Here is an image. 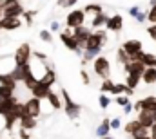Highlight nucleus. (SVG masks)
Segmentation results:
<instances>
[{"label":"nucleus","mask_w":156,"mask_h":139,"mask_svg":"<svg viewBox=\"0 0 156 139\" xmlns=\"http://www.w3.org/2000/svg\"><path fill=\"white\" fill-rule=\"evenodd\" d=\"M116 62L120 63V65H127V63L131 62V60H129V54H127V53H125L122 47L116 51Z\"/></svg>","instance_id":"c756f323"},{"label":"nucleus","mask_w":156,"mask_h":139,"mask_svg":"<svg viewBox=\"0 0 156 139\" xmlns=\"http://www.w3.org/2000/svg\"><path fill=\"white\" fill-rule=\"evenodd\" d=\"M147 20H149L151 24H156V5H151V9H149V13H147Z\"/></svg>","instance_id":"e433bc0d"},{"label":"nucleus","mask_w":156,"mask_h":139,"mask_svg":"<svg viewBox=\"0 0 156 139\" xmlns=\"http://www.w3.org/2000/svg\"><path fill=\"white\" fill-rule=\"evenodd\" d=\"M24 112H26L27 116H31V117L38 119L40 114H42V101L31 96V98H29V100L24 103Z\"/></svg>","instance_id":"0eeeda50"},{"label":"nucleus","mask_w":156,"mask_h":139,"mask_svg":"<svg viewBox=\"0 0 156 139\" xmlns=\"http://www.w3.org/2000/svg\"><path fill=\"white\" fill-rule=\"evenodd\" d=\"M38 81H42V83H45L47 87H53L55 85V81H56V72L51 69V67H47L45 65V69H44V74L38 78Z\"/></svg>","instance_id":"f3484780"},{"label":"nucleus","mask_w":156,"mask_h":139,"mask_svg":"<svg viewBox=\"0 0 156 139\" xmlns=\"http://www.w3.org/2000/svg\"><path fill=\"white\" fill-rule=\"evenodd\" d=\"M31 54H33V51H31V45H29V43H22V45H18V49L15 51V56H13L15 65H16V67H24V65H27V63L31 62Z\"/></svg>","instance_id":"7ed1b4c3"},{"label":"nucleus","mask_w":156,"mask_h":139,"mask_svg":"<svg viewBox=\"0 0 156 139\" xmlns=\"http://www.w3.org/2000/svg\"><path fill=\"white\" fill-rule=\"evenodd\" d=\"M71 33H73V36H75V40H76L78 47L83 51V47H85V42H87V38H89V35L93 33L89 27H85V25H80V27H76V29H71Z\"/></svg>","instance_id":"9d476101"},{"label":"nucleus","mask_w":156,"mask_h":139,"mask_svg":"<svg viewBox=\"0 0 156 139\" xmlns=\"http://www.w3.org/2000/svg\"><path fill=\"white\" fill-rule=\"evenodd\" d=\"M107 18H109V16H107L105 13L94 15V16H93V20H91V27H93V29H102V27H105Z\"/></svg>","instance_id":"412c9836"},{"label":"nucleus","mask_w":156,"mask_h":139,"mask_svg":"<svg viewBox=\"0 0 156 139\" xmlns=\"http://www.w3.org/2000/svg\"><path fill=\"white\" fill-rule=\"evenodd\" d=\"M18 137L20 139H31V134H29V130L20 128V130H18Z\"/></svg>","instance_id":"79ce46f5"},{"label":"nucleus","mask_w":156,"mask_h":139,"mask_svg":"<svg viewBox=\"0 0 156 139\" xmlns=\"http://www.w3.org/2000/svg\"><path fill=\"white\" fill-rule=\"evenodd\" d=\"M147 35H149L156 42V24H151V25L147 27Z\"/></svg>","instance_id":"a19ab883"},{"label":"nucleus","mask_w":156,"mask_h":139,"mask_svg":"<svg viewBox=\"0 0 156 139\" xmlns=\"http://www.w3.org/2000/svg\"><path fill=\"white\" fill-rule=\"evenodd\" d=\"M49 31H51V33H58V31H60V22H56V20H55V22H51Z\"/></svg>","instance_id":"c03bdc74"},{"label":"nucleus","mask_w":156,"mask_h":139,"mask_svg":"<svg viewBox=\"0 0 156 139\" xmlns=\"http://www.w3.org/2000/svg\"><path fill=\"white\" fill-rule=\"evenodd\" d=\"M24 11L26 9H24L22 2H13V4L4 7V16L2 18H20L24 15Z\"/></svg>","instance_id":"1a4fd4ad"},{"label":"nucleus","mask_w":156,"mask_h":139,"mask_svg":"<svg viewBox=\"0 0 156 139\" xmlns=\"http://www.w3.org/2000/svg\"><path fill=\"white\" fill-rule=\"evenodd\" d=\"M115 103H116L118 107H122V108H123L125 105L131 103V101H129V98H127V96H116V98H115Z\"/></svg>","instance_id":"c9c22d12"},{"label":"nucleus","mask_w":156,"mask_h":139,"mask_svg":"<svg viewBox=\"0 0 156 139\" xmlns=\"http://www.w3.org/2000/svg\"><path fill=\"white\" fill-rule=\"evenodd\" d=\"M82 11L85 13V16H87L89 13H93V15H100V13H104V7H102L100 4H87Z\"/></svg>","instance_id":"bb28decb"},{"label":"nucleus","mask_w":156,"mask_h":139,"mask_svg":"<svg viewBox=\"0 0 156 139\" xmlns=\"http://www.w3.org/2000/svg\"><path fill=\"white\" fill-rule=\"evenodd\" d=\"M140 62L145 67H156V54H153V53H142Z\"/></svg>","instance_id":"a878e982"},{"label":"nucleus","mask_w":156,"mask_h":139,"mask_svg":"<svg viewBox=\"0 0 156 139\" xmlns=\"http://www.w3.org/2000/svg\"><path fill=\"white\" fill-rule=\"evenodd\" d=\"M22 20L20 18H2L0 20V27L4 29V31H16V29H20L22 27Z\"/></svg>","instance_id":"2eb2a0df"},{"label":"nucleus","mask_w":156,"mask_h":139,"mask_svg":"<svg viewBox=\"0 0 156 139\" xmlns=\"http://www.w3.org/2000/svg\"><path fill=\"white\" fill-rule=\"evenodd\" d=\"M100 139H115V137H109V136H107V137H100Z\"/></svg>","instance_id":"864d4df0"},{"label":"nucleus","mask_w":156,"mask_h":139,"mask_svg":"<svg viewBox=\"0 0 156 139\" xmlns=\"http://www.w3.org/2000/svg\"><path fill=\"white\" fill-rule=\"evenodd\" d=\"M78 0H56V5L58 7H62V9H66V7H73V5H76Z\"/></svg>","instance_id":"f704fd0d"},{"label":"nucleus","mask_w":156,"mask_h":139,"mask_svg":"<svg viewBox=\"0 0 156 139\" xmlns=\"http://www.w3.org/2000/svg\"><path fill=\"white\" fill-rule=\"evenodd\" d=\"M136 119H138L145 128H151V127L156 123V112H151V110H140Z\"/></svg>","instance_id":"ddd939ff"},{"label":"nucleus","mask_w":156,"mask_h":139,"mask_svg":"<svg viewBox=\"0 0 156 139\" xmlns=\"http://www.w3.org/2000/svg\"><path fill=\"white\" fill-rule=\"evenodd\" d=\"M140 81H142L140 76H134V74H127V76H125V85H127L129 89H133V90H136V87H138Z\"/></svg>","instance_id":"cd10ccee"},{"label":"nucleus","mask_w":156,"mask_h":139,"mask_svg":"<svg viewBox=\"0 0 156 139\" xmlns=\"http://www.w3.org/2000/svg\"><path fill=\"white\" fill-rule=\"evenodd\" d=\"M142 80L145 85H154L156 83V67H145L144 74H142Z\"/></svg>","instance_id":"aec40b11"},{"label":"nucleus","mask_w":156,"mask_h":139,"mask_svg":"<svg viewBox=\"0 0 156 139\" xmlns=\"http://www.w3.org/2000/svg\"><path fill=\"white\" fill-rule=\"evenodd\" d=\"M93 70H94V74L98 76V78H102V80H109L111 78V62L105 58V56H96L94 60H93Z\"/></svg>","instance_id":"f03ea898"},{"label":"nucleus","mask_w":156,"mask_h":139,"mask_svg":"<svg viewBox=\"0 0 156 139\" xmlns=\"http://www.w3.org/2000/svg\"><path fill=\"white\" fill-rule=\"evenodd\" d=\"M35 15H37V11H24V22H26V25L27 27H31L33 25V18H35Z\"/></svg>","instance_id":"2f4dec72"},{"label":"nucleus","mask_w":156,"mask_h":139,"mask_svg":"<svg viewBox=\"0 0 156 139\" xmlns=\"http://www.w3.org/2000/svg\"><path fill=\"white\" fill-rule=\"evenodd\" d=\"M105 42H107V33H105L104 29H96V31H93V33L89 35L83 51H85V49H102Z\"/></svg>","instance_id":"20e7f679"},{"label":"nucleus","mask_w":156,"mask_h":139,"mask_svg":"<svg viewBox=\"0 0 156 139\" xmlns=\"http://www.w3.org/2000/svg\"><path fill=\"white\" fill-rule=\"evenodd\" d=\"M142 110L156 112V96H145V98L142 100Z\"/></svg>","instance_id":"393cba45"},{"label":"nucleus","mask_w":156,"mask_h":139,"mask_svg":"<svg viewBox=\"0 0 156 139\" xmlns=\"http://www.w3.org/2000/svg\"><path fill=\"white\" fill-rule=\"evenodd\" d=\"M9 139H16V137H9Z\"/></svg>","instance_id":"5fc2aeb1"},{"label":"nucleus","mask_w":156,"mask_h":139,"mask_svg":"<svg viewBox=\"0 0 156 139\" xmlns=\"http://www.w3.org/2000/svg\"><path fill=\"white\" fill-rule=\"evenodd\" d=\"M109 125H111V130H118V128L122 127V119H120V117H113V119L109 121Z\"/></svg>","instance_id":"4c0bfd02"},{"label":"nucleus","mask_w":156,"mask_h":139,"mask_svg":"<svg viewBox=\"0 0 156 139\" xmlns=\"http://www.w3.org/2000/svg\"><path fill=\"white\" fill-rule=\"evenodd\" d=\"M140 9H142L140 5H133V7L129 9V16H133V18H134V16H136V15L140 13Z\"/></svg>","instance_id":"37998d69"},{"label":"nucleus","mask_w":156,"mask_h":139,"mask_svg":"<svg viewBox=\"0 0 156 139\" xmlns=\"http://www.w3.org/2000/svg\"><path fill=\"white\" fill-rule=\"evenodd\" d=\"M60 40H62V43L69 49V51H73V53H76V54H82L83 51L78 47L76 40H75V36H73V33H71V29H66V31H62L60 33Z\"/></svg>","instance_id":"6e6552de"},{"label":"nucleus","mask_w":156,"mask_h":139,"mask_svg":"<svg viewBox=\"0 0 156 139\" xmlns=\"http://www.w3.org/2000/svg\"><path fill=\"white\" fill-rule=\"evenodd\" d=\"M123 130L125 134H129L131 137H144V136H149V128H145L138 119H133L129 123L123 125Z\"/></svg>","instance_id":"39448f33"},{"label":"nucleus","mask_w":156,"mask_h":139,"mask_svg":"<svg viewBox=\"0 0 156 139\" xmlns=\"http://www.w3.org/2000/svg\"><path fill=\"white\" fill-rule=\"evenodd\" d=\"M66 25L67 29H76L80 25H85V13L82 9H73L66 16Z\"/></svg>","instance_id":"423d86ee"},{"label":"nucleus","mask_w":156,"mask_h":139,"mask_svg":"<svg viewBox=\"0 0 156 139\" xmlns=\"http://www.w3.org/2000/svg\"><path fill=\"white\" fill-rule=\"evenodd\" d=\"M98 103H100V108H102V110H105V108L111 107L113 101H111V98H109L107 94H100V96H98Z\"/></svg>","instance_id":"7c9ffc66"},{"label":"nucleus","mask_w":156,"mask_h":139,"mask_svg":"<svg viewBox=\"0 0 156 139\" xmlns=\"http://www.w3.org/2000/svg\"><path fill=\"white\" fill-rule=\"evenodd\" d=\"M60 96H62V100H64V110H66V116H67L69 119H78L80 114H82V107H80L76 101L71 100V96H69V92H67L66 89L60 90Z\"/></svg>","instance_id":"f257e3e1"},{"label":"nucleus","mask_w":156,"mask_h":139,"mask_svg":"<svg viewBox=\"0 0 156 139\" xmlns=\"http://www.w3.org/2000/svg\"><path fill=\"white\" fill-rule=\"evenodd\" d=\"M18 125H20V128H24V130H35L37 128V125H38V121L35 119V117H31V116H27V114H24L20 119H18Z\"/></svg>","instance_id":"a211bd4d"},{"label":"nucleus","mask_w":156,"mask_h":139,"mask_svg":"<svg viewBox=\"0 0 156 139\" xmlns=\"http://www.w3.org/2000/svg\"><path fill=\"white\" fill-rule=\"evenodd\" d=\"M109 121H111V119H107V117H104V119L100 121V125H98V128H96V136H98V137H107V136H109V132H111Z\"/></svg>","instance_id":"5701e85b"},{"label":"nucleus","mask_w":156,"mask_h":139,"mask_svg":"<svg viewBox=\"0 0 156 139\" xmlns=\"http://www.w3.org/2000/svg\"><path fill=\"white\" fill-rule=\"evenodd\" d=\"M16 103H18V100H16L15 96L9 98V100H0V116L4 117L7 112H11V108H13Z\"/></svg>","instance_id":"6ab92c4d"},{"label":"nucleus","mask_w":156,"mask_h":139,"mask_svg":"<svg viewBox=\"0 0 156 139\" xmlns=\"http://www.w3.org/2000/svg\"><path fill=\"white\" fill-rule=\"evenodd\" d=\"M122 49L129 54V58L133 56V54H136V53H140V51H144V43L140 42V40H134V38H129V40H125L123 42V45H122Z\"/></svg>","instance_id":"f8f14e48"},{"label":"nucleus","mask_w":156,"mask_h":139,"mask_svg":"<svg viewBox=\"0 0 156 139\" xmlns=\"http://www.w3.org/2000/svg\"><path fill=\"white\" fill-rule=\"evenodd\" d=\"M5 2V5H9V4H13V2H20V0H4Z\"/></svg>","instance_id":"8fccbe9b"},{"label":"nucleus","mask_w":156,"mask_h":139,"mask_svg":"<svg viewBox=\"0 0 156 139\" xmlns=\"http://www.w3.org/2000/svg\"><path fill=\"white\" fill-rule=\"evenodd\" d=\"M131 112H133V103H127L125 107H123V114H127V116H129Z\"/></svg>","instance_id":"49530a36"},{"label":"nucleus","mask_w":156,"mask_h":139,"mask_svg":"<svg viewBox=\"0 0 156 139\" xmlns=\"http://www.w3.org/2000/svg\"><path fill=\"white\" fill-rule=\"evenodd\" d=\"M31 56H35V58H38L40 62H45V60H47V56H45L44 53H38V51H35V53H33Z\"/></svg>","instance_id":"a18cd8bd"},{"label":"nucleus","mask_w":156,"mask_h":139,"mask_svg":"<svg viewBox=\"0 0 156 139\" xmlns=\"http://www.w3.org/2000/svg\"><path fill=\"white\" fill-rule=\"evenodd\" d=\"M149 136H151V137H156V123L149 128Z\"/></svg>","instance_id":"09e8293b"},{"label":"nucleus","mask_w":156,"mask_h":139,"mask_svg":"<svg viewBox=\"0 0 156 139\" xmlns=\"http://www.w3.org/2000/svg\"><path fill=\"white\" fill-rule=\"evenodd\" d=\"M133 139H153L151 136H144V137H133Z\"/></svg>","instance_id":"3c124183"},{"label":"nucleus","mask_w":156,"mask_h":139,"mask_svg":"<svg viewBox=\"0 0 156 139\" xmlns=\"http://www.w3.org/2000/svg\"><path fill=\"white\" fill-rule=\"evenodd\" d=\"M125 83H115L113 85V90H111V94H116V96H123V92H125Z\"/></svg>","instance_id":"72a5a7b5"},{"label":"nucleus","mask_w":156,"mask_h":139,"mask_svg":"<svg viewBox=\"0 0 156 139\" xmlns=\"http://www.w3.org/2000/svg\"><path fill=\"white\" fill-rule=\"evenodd\" d=\"M47 101H49V105H51V108L53 110H60L62 108V100H60V94H56L53 89H51V92L47 94V98H45Z\"/></svg>","instance_id":"b1692460"},{"label":"nucleus","mask_w":156,"mask_h":139,"mask_svg":"<svg viewBox=\"0 0 156 139\" xmlns=\"http://www.w3.org/2000/svg\"><path fill=\"white\" fill-rule=\"evenodd\" d=\"M100 51L102 49H85L82 53V65H87L89 62H93L96 56H100Z\"/></svg>","instance_id":"4be33fe9"},{"label":"nucleus","mask_w":156,"mask_h":139,"mask_svg":"<svg viewBox=\"0 0 156 139\" xmlns=\"http://www.w3.org/2000/svg\"><path fill=\"white\" fill-rule=\"evenodd\" d=\"M151 5H156V0H151Z\"/></svg>","instance_id":"603ef678"},{"label":"nucleus","mask_w":156,"mask_h":139,"mask_svg":"<svg viewBox=\"0 0 156 139\" xmlns=\"http://www.w3.org/2000/svg\"><path fill=\"white\" fill-rule=\"evenodd\" d=\"M123 69H125L127 74H134V76H140L142 78V74L145 70V65L142 62H129L127 65H123Z\"/></svg>","instance_id":"dca6fc26"},{"label":"nucleus","mask_w":156,"mask_h":139,"mask_svg":"<svg viewBox=\"0 0 156 139\" xmlns=\"http://www.w3.org/2000/svg\"><path fill=\"white\" fill-rule=\"evenodd\" d=\"M38 36H40V40L45 42V43H51V42H53V33H51L49 29H42Z\"/></svg>","instance_id":"473e14b6"},{"label":"nucleus","mask_w":156,"mask_h":139,"mask_svg":"<svg viewBox=\"0 0 156 139\" xmlns=\"http://www.w3.org/2000/svg\"><path fill=\"white\" fill-rule=\"evenodd\" d=\"M105 29L107 31H113V33H120L123 29V16L120 13H115L107 18V24H105Z\"/></svg>","instance_id":"9b49d317"},{"label":"nucleus","mask_w":156,"mask_h":139,"mask_svg":"<svg viewBox=\"0 0 156 139\" xmlns=\"http://www.w3.org/2000/svg\"><path fill=\"white\" fill-rule=\"evenodd\" d=\"M134 18H136V22H138V24H144V22H145V20H147V13H145V11H142V9H140V13H138V15H136V16H134Z\"/></svg>","instance_id":"ea45409f"},{"label":"nucleus","mask_w":156,"mask_h":139,"mask_svg":"<svg viewBox=\"0 0 156 139\" xmlns=\"http://www.w3.org/2000/svg\"><path fill=\"white\" fill-rule=\"evenodd\" d=\"M0 31H2V27H0Z\"/></svg>","instance_id":"6e6d98bb"},{"label":"nucleus","mask_w":156,"mask_h":139,"mask_svg":"<svg viewBox=\"0 0 156 139\" xmlns=\"http://www.w3.org/2000/svg\"><path fill=\"white\" fill-rule=\"evenodd\" d=\"M133 110H134V112H140V110H142V100H140V101H136V103L133 105Z\"/></svg>","instance_id":"de8ad7c7"},{"label":"nucleus","mask_w":156,"mask_h":139,"mask_svg":"<svg viewBox=\"0 0 156 139\" xmlns=\"http://www.w3.org/2000/svg\"><path fill=\"white\" fill-rule=\"evenodd\" d=\"M153 139H156V137H153Z\"/></svg>","instance_id":"4d7b16f0"},{"label":"nucleus","mask_w":156,"mask_h":139,"mask_svg":"<svg viewBox=\"0 0 156 139\" xmlns=\"http://www.w3.org/2000/svg\"><path fill=\"white\" fill-rule=\"evenodd\" d=\"M80 76H82V81H83V85H91V78H89V74H87V70H85V69L80 70Z\"/></svg>","instance_id":"58836bf2"},{"label":"nucleus","mask_w":156,"mask_h":139,"mask_svg":"<svg viewBox=\"0 0 156 139\" xmlns=\"http://www.w3.org/2000/svg\"><path fill=\"white\" fill-rule=\"evenodd\" d=\"M113 85H115V81H113L111 78H109V80H104L102 85H100V94H111Z\"/></svg>","instance_id":"c85d7f7f"},{"label":"nucleus","mask_w":156,"mask_h":139,"mask_svg":"<svg viewBox=\"0 0 156 139\" xmlns=\"http://www.w3.org/2000/svg\"><path fill=\"white\" fill-rule=\"evenodd\" d=\"M51 92V87H47L45 83H42V81H37L35 85H33V89H31V94H33V98H37V100H45L47 98V94Z\"/></svg>","instance_id":"4468645a"}]
</instances>
